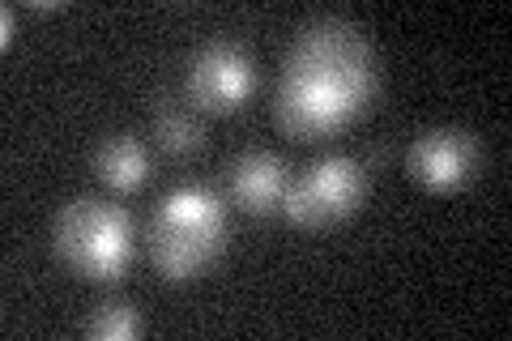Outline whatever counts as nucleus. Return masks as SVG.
<instances>
[{
    "label": "nucleus",
    "mask_w": 512,
    "mask_h": 341,
    "mask_svg": "<svg viewBox=\"0 0 512 341\" xmlns=\"http://www.w3.org/2000/svg\"><path fill=\"white\" fill-rule=\"evenodd\" d=\"M376 94V56L363 30L342 18H316L282 60L274 116L295 141H329L355 124Z\"/></svg>",
    "instance_id": "f257e3e1"
},
{
    "label": "nucleus",
    "mask_w": 512,
    "mask_h": 341,
    "mask_svg": "<svg viewBox=\"0 0 512 341\" xmlns=\"http://www.w3.org/2000/svg\"><path fill=\"white\" fill-rule=\"evenodd\" d=\"M227 248V209L201 184H184L163 197L150 218V265L167 282H192Z\"/></svg>",
    "instance_id": "f03ea898"
},
{
    "label": "nucleus",
    "mask_w": 512,
    "mask_h": 341,
    "mask_svg": "<svg viewBox=\"0 0 512 341\" xmlns=\"http://www.w3.org/2000/svg\"><path fill=\"white\" fill-rule=\"evenodd\" d=\"M52 248L77 278L111 282L124 278L128 261H133V222L120 205L99 197H77L60 205L52 222Z\"/></svg>",
    "instance_id": "7ed1b4c3"
},
{
    "label": "nucleus",
    "mask_w": 512,
    "mask_h": 341,
    "mask_svg": "<svg viewBox=\"0 0 512 341\" xmlns=\"http://www.w3.org/2000/svg\"><path fill=\"white\" fill-rule=\"evenodd\" d=\"M363 188H367V175L355 158L346 154L320 158L295 184H286L282 214L295 226H303V231H325V226H338L355 214L363 201Z\"/></svg>",
    "instance_id": "20e7f679"
},
{
    "label": "nucleus",
    "mask_w": 512,
    "mask_h": 341,
    "mask_svg": "<svg viewBox=\"0 0 512 341\" xmlns=\"http://www.w3.org/2000/svg\"><path fill=\"white\" fill-rule=\"evenodd\" d=\"M184 90L201 111H235L256 90V64L239 43H205L188 64Z\"/></svg>",
    "instance_id": "39448f33"
},
{
    "label": "nucleus",
    "mask_w": 512,
    "mask_h": 341,
    "mask_svg": "<svg viewBox=\"0 0 512 341\" xmlns=\"http://www.w3.org/2000/svg\"><path fill=\"white\" fill-rule=\"evenodd\" d=\"M406 171L427 192H457L478 171V141L461 128H431V133H419L410 141Z\"/></svg>",
    "instance_id": "423d86ee"
},
{
    "label": "nucleus",
    "mask_w": 512,
    "mask_h": 341,
    "mask_svg": "<svg viewBox=\"0 0 512 341\" xmlns=\"http://www.w3.org/2000/svg\"><path fill=\"white\" fill-rule=\"evenodd\" d=\"M286 197V162L269 150H248L231 162V201L244 214H274Z\"/></svg>",
    "instance_id": "0eeeda50"
},
{
    "label": "nucleus",
    "mask_w": 512,
    "mask_h": 341,
    "mask_svg": "<svg viewBox=\"0 0 512 341\" xmlns=\"http://www.w3.org/2000/svg\"><path fill=\"white\" fill-rule=\"evenodd\" d=\"M94 171L111 192H137L150 180V154L137 137H107L94 154Z\"/></svg>",
    "instance_id": "6e6552de"
},
{
    "label": "nucleus",
    "mask_w": 512,
    "mask_h": 341,
    "mask_svg": "<svg viewBox=\"0 0 512 341\" xmlns=\"http://www.w3.org/2000/svg\"><path fill=\"white\" fill-rule=\"evenodd\" d=\"M154 141H158V150H163V154L184 158V154H197L201 150L205 128H201V120L192 116V111L163 107V111H158V120H154Z\"/></svg>",
    "instance_id": "1a4fd4ad"
},
{
    "label": "nucleus",
    "mask_w": 512,
    "mask_h": 341,
    "mask_svg": "<svg viewBox=\"0 0 512 341\" xmlns=\"http://www.w3.org/2000/svg\"><path fill=\"white\" fill-rule=\"evenodd\" d=\"M86 333L94 341H133L141 333V316H137L133 303L107 299V303L94 307V316L86 320Z\"/></svg>",
    "instance_id": "9d476101"
},
{
    "label": "nucleus",
    "mask_w": 512,
    "mask_h": 341,
    "mask_svg": "<svg viewBox=\"0 0 512 341\" xmlns=\"http://www.w3.org/2000/svg\"><path fill=\"white\" fill-rule=\"evenodd\" d=\"M0 43H13V9H5V13H0Z\"/></svg>",
    "instance_id": "9b49d317"
}]
</instances>
